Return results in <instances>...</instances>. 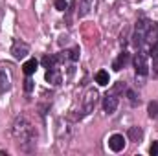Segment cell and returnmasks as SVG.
<instances>
[{
	"mask_svg": "<svg viewBox=\"0 0 158 156\" xmlns=\"http://www.w3.org/2000/svg\"><path fill=\"white\" fill-rule=\"evenodd\" d=\"M129 138H131V142H142V138H143V130L140 129V127H131L129 129Z\"/></svg>",
	"mask_w": 158,
	"mask_h": 156,
	"instance_id": "cell-12",
	"label": "cell"
},
{
	"mask_svg": "<svg viewBox=\"0 0 158 156\" xmlns=\"http://www.w3.org/2000/svg\"><path fill=\"white\" fill-rule=\"evenodd\" d=\"M116 109H118V97L109 92V94L103 97V110H105L107 114H112Z\"/></svg>",
	"mask_w": 158,
	"mask_h": 156,
	"instance_id": "cell-6",
	"label": "cell"
},
{
	"mask_svg": "<svg viewBox=\"0 0 158 156\" xmlns=\"http://www.w3.org/2000/svg\"><path fill=\"white\" fill-rule=\"evenodd\" d=\"M37 66H39V63H37L35 59H30V61H26V63H24L22 70H24V74H26V76H31V74H35Z\"/></svg>",
	"mask_w": 158,
	"mask_h": 156,
	"instance_id": "cell-13",
	"label": "cell"
},
{
	"mask_svg": "<svg viewBox=\"0 0 158 156\" xmlns=\"http://www.w3.org/2000/svg\"><path fill=\"white\" fill-rule=\"evenodd\" d=\"M109 147H110L114 153L123 151V149H125V138H123L121 134H112V136L109 138Z\"/></svg>",
	"mask_w": 158,
	"mask_h": 156,
	"instance_id": "cell-7",
	"label": "cell"
},
{
	"mask_svg": "<svg viewBox=\"0 0 158 156\" xmlns=\"http://www.w3.org/2000/svg\"><path fill=\"white\" fill-rule=\"evenodd\" d=\"M66 6H68V4H66V0H55V7H57L59 11H64V9H66Z\"/></svg>",
	"mask_w": 158,
	"mask_h": 156,
	"instance_id": "cell-21",
	"label": "cell"
},
{
	"mask_svg": "<svg viewBox=\"0 0 158 156\" xmlns=\"http://www.w3.org/2000/svg\"><path fill=\"white\" fill-rule=\"evenodd\" d=\"M149 53H151V57H153V59H158V40H155V42L151 44Z\"/></svg>",
	"mask_w": 158,
	"mask_h": 156,
	"instance_id": "cell-19",
	"label": "cell"
},
{
	"mask_svg": "<svg viewBox=\"0 0 158 156\" xmlns=\"http://www.w3.org/2000/svg\"><path fill=\"white\" fill-rule=\"evenodd\" d=\"M147 112H149V117L158 119V101H151V103H149V107H147Z\"/></svg>",
	"mask_w": 158,
	"mask_h": 156,
	"instance_id": "cell-15",
	"label": "cell"
},
{
	"mask_svg": "<svg viewBox=\"0 0 158 156\" xmlns=\"http://www.w3.org/2000/svg\"><path fill=\"white\" fill-rule=\"evenodd\" d=\"M55 63H57V57H50V55H44L42 57V64H44V68H55Z\"/></svg>",
	"mask_w": 158,
	"mask_h": 156,
	"instance_id": "cell-16",
	"label": "cell"
},
{
	"mask_svg": "<svg viewBox=\"0 0 158 156\" xmlns=\"http://www.w3.org/2000/svg\"><path fill=\"white\" fill-rule=\"evenodd\" d=\"M121 92H125V83H116L114 86H112V90H110V94H121Z\"/></svg>",
	"mask_w": 158,
	"mask_h": 156,
	"instance_id": "cell-18",
	"label": "cell"
},
{
	"mask_svg": "<svg viewBox=\"0 0 158 156\" xmlns=\"http://www.w3.org/2000/svg\"><path fill=\"white\" fill-rule=\"evenodd\" d=\"M92 4L94 0H77V13L79 17H85L90 9H92Z\"/></svg>",
	"mask_w": 158,
	"mask_h": 156,
	"instance_id": "cell-10",
	"label": "cell"
},
{
	"mask_svg": "<svg viewBox=\"0 0 158 156\" xmlns=\"http://www.w3.org/2000/svg\"><path fill=\"white\" fill-rule=\"evenodd\" d=\"M46 81L52 83V84H59L61 83V74L57 72V68H50L46 72Z\"/></svg>",
	"mask_w": 158,
	"mask_h": 156,
	"instance_id": "cell-11",
	"label": "cell"
},
{
	"mask_svg": "<svg viewBox=\"0 0 158 156\" xmlns=\"http://www.w3.org/2000/svg\"><path fill=\"white\" fill-rule=\"evenodd\" d=\"M149 153L151 156H158V142H153V145L149 147Z\"/></svg>",
	"mask_w": 158,
	"mask_h": 156,
	"instance_id": "cell-23",
	"label": "cell"
},
{
	"mask_svg": "<svg viewBox=\"0 0 158 156\" xmlns=\"http://www.w3.org/2000/svg\"><path fill=\"white\" fill-rule=\"evenodd\" d=\"M147 39H155V40H158V24H155V22H153V24H151V26H149V31H147Z\"/></svg>",
	"mask_w": 158,
	"mask_h": 156,
	"instance_id": "cell-17",
	"label": "cell"
},
{
	"mask_svg": "<svg viewBox=\"0 0 158 156\" xmlns=\"http://www.w3.org/2000/svg\"><path fill=\"white\" fill-rule=\"evenodd\" d=\"M134 68H136V76H147L149 72V63H147V55L138 51L134 55Z\"/></svg>",
	"mask_w": 158,
	"mask_h": 156,
	"instance_id": "cell-4",
	"label": "cell"
},
{
	"mask_svg": "<svg viewBox=\"0 0 158 156\" xmlns=\"http://www.w3.org/2000/svg\"><path fill=\"white\" fill-rule=\"evenodd\" d=\"M129 61H131V55L127 53V51H123V53H119V57L114 61V64H112V68L116 70V72H119L123 66H127L129 64Z\"/></svg>",
	"mask_w": 158,
	"mask_h": 156,
	"instance_id": "cell-8",
	"label": "cell"
},
{
	"mask_svg": "<svg viewBox=\"0 0 158 156\" xmlns=\"http://www.w3.org/2000/svg\"><path fill=\"white\" fill-rule=\"evenodd\" d=\"M98 97H99L98 90H96V88H88V90L85 92V96H83V101H81V112H83V114H90V112L94 110V107H96Z\"/></svg>",
	"mask_w": 158,
	"mask_h": 156,
	"instance_id": "cell-3",
	"label": "cell"
},
{
	"mask_svg": "<svg viewBox=\"0 0 158 156\" xmlns=\"http://www.w3.org/2000/svg\"><path fill=\"white\" fill-rule=\"evenodd\" d=\"M96 83H98L99 86H107V84L110 83V77H109V72H105V70H99V72L96 74Z\"/></svg>",
	"mask_w": 158,
	"mask_h": 156,
	"instance_id": "cell-14",
	"label": "cell"
},
{
	"mask_svg": "<svg viewBox=\"0 0 158 156\" xmlns=\"http://www.w3.org/2000/svg\"><path fill=\"white\" fill-rule=\"evenodd\" d=\"M13 138L17 140L19 147L26 153H31L37 145V134H35V127L30 123V119L26 116H19L13 123Z\"/></svg>",
	"mask_w": 158,
	"mask_h": 156,
	"instance_id": "cell-1",
	"label": "cell"
},
{
	"mask_svg": "<svg viewBox=\"0 0 158 156\" xmlns=\"http://www.w3.org/2000/svg\"><path fill=\"white\" fill-rule=\"evenodd\" d=\"M66 53H68V59H72V61H77L79 59V48H74V50H70Z\"/></svg>",
	"mask_w": 158,
	"mask_h": 156,
	"instance_id": "cell-20",
	"label": "cell"
},
{
	"mask_svg": "<svg viewBox=\"0 0 158 156\" xmlns=\"http://www.w3.org/2000/svg\"><path fill=\"white\" fill-rule=\"evenodd\" d=\"M149 26H151V22L145 20V18H140V20L136 22L134 35H132V44H134L136 48H140V46L145 42V39H147V31H149Z\"/></svg>",
	"mask_w": 158,
	"mask_h": 156,
	"instance_id": "cell-2",
	"label": "cell"
},
{
	"mask_svg": "<svg viewBox=\"0 0 158 156\" xmlns=\"http://www.w3.org/2000/svg\"><path fill=\"white\" fill-rule=\"evenodd\" d=\"M127 96H129V99H131V103H132V105L140 103V99L136 101V96H134V92H132V90H127Z\"/></svg>",
	"mask_w": 158,
	"mask_h": 156,
	"instance_id": "cell-24",
	"label": "cell"
},
{
	"mask_svg": "<svg viewBox=\"0 0 158 156\" xmlns=\"http://www.w3.org/2000/svg\"><path fill=\"white\" fill-rule=\"evenodd\" d=\"M11 88V79H9V74L6 70H0V94L7 92Z\"/></svg>",
	"mask_w": 158,
	"mask_h": 156,
	"instance_id": "cell-9",
	"label": "cell"
},
{
	"mask_svg": "<svg viewBox=\"0 0 158 156\" xmlns=\"http://www.w3.org/2000/svg\"><path fill=\"white\" fill-rule=\"evenodd\" d=\"M11 53H13V57L15 59H24L28 53H30V46L26 44V42H22V40H15L13 42V48H11Z\"/></svg>",
	"mask_w": 158,
	"mask_h": 156,
	"instance_id": "cell-5",
	"label": "cell"
},
{
	"mask_svg": "<svg viewBox=\"0 0 158 156\" xmlns=\"http://www.w3.org/2000/svg\"><path fill=\"white\" fill-rule=\"evenodd\" d=\"M24 90H26V92H31V90H33V81L30 77L24 81Z\"/></svg>",
	"mask_w": 158,
	"mask_h": 156,
	"instance_id": "cell-22",
	"label": "cell"
}]
</instances>
